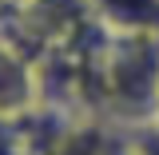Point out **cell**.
<instances>
[{
	"mask_svg": "<svg viewBox=\"0 0 159 155\" xmlns=\"http://www.w3.org/2000/svg\"><path fill=\"white\" fill-rule=\"evenodd\" d=\"M99 155H139V147H135V139H107V147Z\"/></svg>",
	"mask_w": 159,
	"mask_h": 155,
	"instance_id": "obj_3",
	"label": "cell"
},
{
	"mask_svg": "<svg viewBox=\"0 0 159 155\" xmlns=\"http://www.w3.org/2000/svg\"><path fill=\"white\" fill-rule=\"evenodd\" d=\"M131 139H135L139 155H159V127H151V131H139V135H131Z\"/></svg>",
	"mask_w": 159,
	"mask_h": 155,
	"instance_id": "obj_2",
	"label": "cell"
},
{
	"mask_svg": "<svg viewBox=\"0 0 159 155\" xmlns=\"http://www.w3.org/2000/svg\"><path fill=\"white\" fill-rule=\"evenodd\" d=\"M32 103H36V72L0 40V116H24Z\"/></svg>",
	"mask_w": 159,
	"mask_h": 155,
	"instance_id": "obj_1",
	"label": "cell"
},
{
	"mask_svg": "<svg viewBox=\"0 0 159 155\" xmlns=\"http://www.w3.org/2000/svg\"><path fill=\"white\" fill-rule=\"evenodd\" d=\"M0 4H8V0H0Z\"/></svg>",
	"mask_w": 159,
	"mask_h": 155,
	"instance_id": "obj_4",
	"label": "cell"
}]
</instances>
